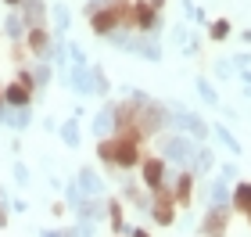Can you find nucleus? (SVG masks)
Instances as JSON below:
<instances>
[{
    "label": "nucleus",
    "mask_w": 251,
    "mask_h": 237,
    "mask_svg": "<svg viewBox=\"0 0 251 237\" xmlns=\"http://www.w3.org/2000/svg\"><path fill=\"white\" fill-rule=\"evenodd\" d=\"M194 155H198V144H194L190 137H176V133L158 137V158H162L165 165L190 169V165H194Z\"/></svg>",
    "instance_id": "obj_1"
},
{
    "label": "nucleus",
    "mask_w": 251,
    "mask_h": 237,
    "mask_svg": "<svg viewBox=\"0 0 251 237\" xmlns=\"http://www.w3.org/2000/svg\"><path fill=\"white\" fill-rule=\"evenodd\" d=\"M169 115H173V126H179L187 133V137H194V140H204L208 137V126H204V119L201 115H194V111H187L183 105H176V101H169Z\"/></svg>",
    "instance_id": "obj_2"
},
{
    "label": "nucleus",
    "mask_w": 251,
    "mask_h": 237,
    "mask_svg": "<svg viewBox=\"0 0 251 237\" xmlns=\"http://www.w3.org/2000/svg\"><path fill=\"white\" fill-rule=\"evenodd\" d=\"M151 219L158 227H173L176 223V198H173L169 187H158L151 194Z\"/></svg>",
    "instance_id": "obj_3"
},
{
    "label": "nucleus",
    "mask_w": 251,
    "mask_h": 237,
    "mask_svg": "<svg viewBox=\"0 0 251 237\" xmlns=\"http://www.w3.org/2000/svg\"><path fill=\"white\" fill-rule=\"evenodd\" d=\"M230 205H212L201 219V237H226V227H230Z\"/></svg>",
    "instance_id": "obj_4"
},
{
    "label": "nucleus",
    "mask_w": 251,
    "mask_h": 237,
    "mask_svg": "<svg viewBox=\"0 0 251 237\" xmlns=\"http://www.w3.org/2000/svg\"><path fill=\"white\" fill-rule=\"evenodd\" d=\"M158 26H162V15H158L147 0H133V29L144 32V36H151V32H158Z\"/></svg>",
    "instance_id": "obj_5"
},
{
    "label": "nucleus",
    "mask_w": 251,
    "mask_h": 237,
    "mask_svg": "<svg viewBox=\"0 0 251 237\" xmlns=\"http://www.w3.org/2000/svg\"><path fill=\"white\" fill-rule=\"evenodd\" d=\"M140 162H144L140 140L136 137H115V169H133Z\"/></svg>",
    "instance_id": "obj_6"
},
{
    "label": "nucleus",
    "mask_w": 251,
    "mask_h": 237,
    "mask_svg": "<svg viewBox=\"0 0 251 237\" xmlns=\"http://www.w3.org/2000/svg\"><path fill=\"white\" fill-rule=\"evenodd\" d=\"M165 169L169 165L158 155H151V158H144V162H140V180H144V187L151 190V194H154L158 187H165Z\"/></svg>",
    "instance_id": "obj_7"
},
{
    "label": "nucleus",
    "mask_w": 251,
    "mask_h": 237,
    "mask_svg": "<svg viewBox=\"0 0 251 237\" xmlns=\"http://www.w3.org/2000/svg\"><path fill=\"white\" fill-rule=\"evenodd\" d=\"M75 187H79V194H83V198H104V180H100L97 169H90V165L79 169Z\"/></svg>",
    "instance_id": "obj_8"
},
{
    "label": "nucleus",
    "mask_w": 251,
    "mask_h": 237,
    "mask_svg": "<svg viewBox=\"0 0 251 237\" xmlns=\"http://www.w3.org/2000/svg\"><path fill=\"white\" fill-rule=\"evenodd\" d=\"M104 209H108L104 198H83V201L75 205V216L83 219V223H94V227H97V223L104 219Z\"/></svg>",
    "instance_id": "obj_9"
},
{
    "label": "nucleus",
    "mask_w": 251,
    "mask_h": 237,
    "mask_svg": "<svg viewBox=\"0 0 251 237\" xmlns=\"http://www.w3.org/2000/svg\"><path fill=\"white\" fill-rule=\"evenodd\" d=\"M173 198H176V209H190V198H194V173H190V169H183V173L176 176Z\"/></svg>",
    "instance_id": "obj_10"
},
{
    "label": "nucleus",
    "mask_w": 251,
    "mask_h": 237,
    "mask_svg": "<svg viewBox=\"0 0 251 237\" xmlns=\"http://www.w3.org/2000/svg\"><path fill=\"white\" fill-rule=\"evenodd\" d=\"M29 101H32V90L22 86L18 79L4 86V105H7V108H29Z\"/></svg>",
    "instance_id": "obj_11"
},
{
    "label": "nucleus",
    "mask_w": 251,
    "mask_h": 237,
    "mask_svg": "<svg viewBox=\"0 0 251 237\" xmlns=\"http://www.w3.org/2000/svg\"><path fill=\"white\" fill-rule=\"evenodd\" d=\"M108 133H115V105L100 108L97 115H94V137H97V140H104Z\"/></svg>",
    "instance_id": "obj_12"
},
{
    "label": "nucleus",
    "mask_w": 251,
    "mask_h": 237,
    "mask_svg": "<svg viewBox=\"0 0 251 237\" xmlns=\"http://www.w3.org/2000/svg\"><path fill=\"white\" fill-rule=\"evenodd\" d=\"M29 51L43 61V58L50 54V32H47V29H29Z\"/></svg>",
    "instance_id": "obj_13"
},
{
    "label": "nucleus",
    "mask_w": 251,
    "mask_h": 237,
    "mask_svg": "<svg viewBox=\"0 0 251 237\" xmlns=\"http://www.w3.org/2000/svg\"><path fill=\"white\" fill-rule=\"evenodd\" d=\"M22 22L29 29H43V0H22Z\"/></svg>",
    "instance_id": "obj_14"
},
{
    "label": "nucleus",
    "mask_w": 251,
    "mask_h": 237,
    "mask_svg": "<svg viewBox=\"0 0 251 237\" xmlns=\"http://www.w3.org/2000/svg\"><path fill=\"white\" fill-rule=\"evenodd\" d=\"M230 205H233V212H241V216H251V184H237L233 187Z\"/></svg>",
    "instance_id": "obj_15"
},
{
    "label": "nucleus",
    "mask_w": 251,
    "mask_h": 237,
    "mask_svg": "<svg viewBox=\"0 0 251 237\" xmlns=\"http://www.w3.org/2000/svg\"><path fill=\"white\" fill-rule=\"evenodd\" d=\"M72 86L79 94H94V76H90V65H72Z\"/></svg>",
    "instance_id": "obj_16"
},
{
    "label": "nucleus",
    "mask_w": 251,
    "mask_h": 237,
    "mask_svg": "<svg viewBox=\"0 0 251 237\" xmlns=\"http://www.w3.org/2000/svg\"><path fill=\"white\" fill-rule=\"evenodd\" d=\"M0 119L15 130H25L29 126V108H0Z\"/></svg>",
    "instance_id": "obj_17"
},
{
    "label": "nucleus",
    "mask_w": 251,
    "mask_h": 237,
    "mask_svg": "<svg viewBox=\"0 0 251 237\" xmlns=\"http://www.w3.org/2000/svg\"><path fill=\"white\" fill-rule=\"evenodd\" d=\"M122 198H126V201H133V205H136V212H151V198H147L140 187L126 184V187H122Z\"/></svg>",
    "instance_id": "obj_18"
},
{
    "label": "nucleus",
    "mask_w": 251,
    "mask_h": 237,
    "mask_svg": "<svg viewBox=\"0 0 251 237\" xmlns=\"http://www.w3.org/2000/svg\"><path fill=\"white\" fill-rule=\"evenodd\" d=\"M230 194H233V190H230V184H226L223 176H215V180H212V190H208L212 205H230Z\"/></svg>",
    "instance_id": "obj_19"
},
{
    "label": "nucleus",
    "mask_w": 251,
    "mask_h": 237,
    "mask_svg": "<svg viewBox=\"0 0 251 237\" xmlns=\"http://www.w3.org/2000/svg\"><path fill=\"white\" fill-rule=\"evenodd\" d=\"M108 223H111V234H126V216H122V201H108Z\"/></svg>",
    "instance_id": "obj_20"
},
{
    "label": "nucleus",
    "mask_w": 251,
    "mask_h": 237,
    "mask_svg": "<svg viewBox=\"0 0 251 237\" xmlns=\"http://www.w3.org/2000/svg\"><path fill=\"white\" fill-rule=\"evenodd\" d=\"M230 22L226 18H215V22H208V40H215V43H223V40H230Z\"/></svg>",
    "instance_id": "obj_21"
},
{
    "label": "nucleus",
    "mask_w": 251,
    "mask_h": 237,
    "mask_svg": "<svg viewBox=\"0 0 251 237\" xmlns=\"http://www.w3.org/2000/svg\"><path fill=\"white\" fill-rule=\"evenodd\" d=\"M212 162H215V155L208 151V148H198V155H194V165H190V173L198 176V173H208L212 169Z\"/></svg>",
    "instance_id": "obj_22"
},
{
    "label": "nucleus",
    "mask_w": 251,
    "mask_h": 237,
    "mask_svg": "<svg viewBox=\"0 0 251 237\" xmlns=\"http://www.w3.org/2000/svg\"><path fill=\"white\" fill-rule=\"evenodd\" d=\"M4 29H7V36H15V43H18L22 36H25V22H22V15H18V11H11V15H7Z\"/></svg>",
    "instance_id": "obj_23"
},
{
    "label": "nucleus",
    "mask_w": 251,
    "mask_h": 237,
    "mask_svg": "<svg viewBox=\"0 0 251 237\" xmlns=\"http://www.w3.org/2000/svg\"><path fill=\"white\" fill-rule=\"evenodd\" d=\"M215 137H219V140H223V148H226V151H230V155H241V140H237V137H233V133H230V130H226V126H223V122H219V126H215Z\"/></svg>",
    "instance_id": "obj_24"
},
{
    "label": "nucleus",
    "mask_w": 251,
    "mask_h": 237,
    "mask_svg": "<svg viewBox=\"0 0 251 237\" xmlns=\"http://www.w3.org/2000/svg\"><path fill=\"white\" fill-rule=\"evenodd\" d=\"M97 158H100V162H104V165H115V140H97Z\"/></svg>",
    "instance_id": "obj_25"
},
{
    "label": "nucleus",
    "mask_w": 251,
    "mask_h": 237,
    "mask_svg": "<svg viewBox=\"0 0 251 237\" xmlns=\"http://www.w3.org/2000/svg\"><path fill=\"white\" fill-rule=\"evenodd\" d=\"M198 94H201V101H208V105H219V94H215V86L208 79H198Z\"/></svg>",
    "instance_id": "obj_26"
},
{
    "label": "nucleus",
    "mask_w": 251,
    "mask_h": 237,
    "mask_svg": "<svg viewBox=\"0 0 251 237\" xmlns=\"http://www.w3.org/2000/svg\"><path fill=\"white\" fill-rule=\"evenodd\" d=\"M61 140L68 144V148H75V144H79V126H75V119L61 126Z\"/></svg>",
    "instance_id": "obj_27"
},
{
    "label": "nucleus",
    "mask_w": 251,
    "mask_h": 237,
    "mask_svg": "<svg viewBox=\"0 0 251 237\" xmlns=\"http://www.w3.org/2000/svg\"><path fill=\"white\" fill-rule=\"evenodd\" d=\"M47 83H50V65H47V61H40L36 76H32V86H47Z\"/></svg>",
    "instance_id": "obj_28"
},
{
    "label": "nucleus",
    "mask_w": 251,
    "mask_h": 237,
    "mask_svg": "<svg viewBox=\"0 0 251 237\" xmlns=\"http://www.w3.org/2000/svg\"><path fill=\"white\" fill-rule=\"evenodd\" d=\"M54 26H58V32H65L68 29V11L58 4V7H54Z\"/></svg>",
    "instance_id": "obj_29"
},
{
    "label": "nucleus",
    "mask_w": 251,
    "mask_h": 237,
    "mask_svg": "<svg viewBox=\"0 0 251 237\" xmlns=\"http://www.w3.org/2000/svg\"><path fill=\"white\" fill-rule=\"evenodd\" d=\"M215 76H219V79H230V76H233V61H215Z\"/></svg>",
    "instance_id": "obj_30"
},
{
    "label": "nucleus",
    "mask_w": 251,
    "mask_h": 237,
    "mask_svg": "<svg viewBox=\"0 0 251 237\" xmlns=\"http://www.w3.org/2000/svg\"><path fill=\"white\" fill-rule=\"evenodd\" d=\"M183 7H187V18H194V22H204V11H201L198 4H190V0H187Z\"/></svg>",
    "instance_id": "obj_31"
},
{
    "label": "nucleus",
    "mask_w": 251,
    "mask_h": 237,
    "mask_svg": "<svg viewBox=\"0 0 251 237\" xmlns=\"http://www.w3.org/2000/svg\"><path fill=\"white\" fill-rule=\"evenodd\" d=\"M219 176H223V180H237V165H233V162L219 165Z\"/></svg>",
    "instance_id": "obj_32"
},
{
    "label": "nucleus",
    "mask_w": 251,
    "mask_h": 237,
    "mask_svg": "<svg viewBox=\"0 0 251 237\" xmlns=\"http://www.w3.org/2000/svg\"><path fill=\"white\" fill-rule=\"evenodd\" d=\"M43 237H75V227H68V230H43Z\"/></svg>",
    "instance_id": "obj_33"
},
{
    "label": "nucleus",
    "mask_w": 251,
    "mask_h": 237,
    "mask_svg": "<svg viewBox=\"0 0 251 237\" xmlns=\"http://www.w3.org/2000/svg\"><path fill=\"white\" fill-rule=\"evenodd\" d=\"M15 180H18V184H29V173H25V165H15Z\"/></svg>",
    "instance_id": "obj_34"
},
{
    "label": "nucleus",
    "mask_w": 251,
    "mask_h": 237,
    "mask_svg": "<svg viewBox=\"0 0 251 237\" xmlns=\"http://www.w3.org/2000/svg\"><path fill=\"white\" fill-rule=\"evenodd\" d=\"M11 54H15V61H25V47H22V43H15V47H11Z\"/></svg>",
    "instance_id": "obj_35"
},
{
    "label": "nucleus",
    "mask_w": 251,
    "mask_h": 237,
    "mask_svg": "<svg viewBox=\"0 0 251 237\" xmlns=\"http://www.w3.org/2000/svg\"><path fill=\"white\" fill-rule=\"evenodd\" d=\"M233 65H244V69H248V65H251V54H237V58H230Z\"/></svg>",
    "instance_id": "obj_36"
},
{
    "label": "nucleus",
    "mask_w": 251,
    "mask_h": 237,
    "mask_svg": "<svg viewBox=\"0 0 251 237\" xmlns=\"http://www.w3.org/2000/svg\"><path fill=\"white\" fill-rule=\"evenodd\" d=\"M126 237H151V234H147V230H140V227H136V230H126Z\"/></svg>",
    "instance_id": "obj_37"
},
{
    "label": "nucleus",
    "mask_w": 251,
    "mask_h": 237,
    "mask_svg": "<svg viewBox=\"0 0 251 237\" xmlns=\"http://www.w3.org/2000/svg\"><path fill=\"white\" fill-rule=\"evenodd\" d=\"M147 4H151V7L158 11V15H162V7H165V0H147Z\"/></svg>",
    "instance_id": "obj_38"
},
{
    "label": "nucleus",
    "mask_w": 251,
    "mask_h": 237,
    "mask_svg": "<svg viewBox=\"0 0 251 237\" xmlns=\"http://www.w3.org/2000/svg\"><path fill=\"white\" fill-rule=\"evenodd\" d=\"M241 40H244V43H251V29H244V32H241Z\"/></svg>",
    "instance_id": "obj_39"
},
{
    "label": "nucleus",
    "mask_w": 251,
    "mask_h": 237,
    "mask_svg": "<svg viewBox=\"0 0 251 237\" xmlns=\"http://www.w3.org/2000/svg\"><path fill=\"white\" fill-rule=\"evenodd\" d=\"M0 227H7V212L4 209H0Z\"/></svg>",
    "instance_id": "obj_40"
},
{
    "label": "nucleus",
    "mask_w": 251,
    "mask_h": 237,
    "mask_svg": "<svg viewBox=\"0 0 251 237\" xmlns=\"http://www.w3.org/2000/svg\"><path fill=\"white\" fill-rule=\"evenodd\" d=\"M241 79H244V83H251V69H244V72H241Z\"/></svg>",
    "instance_id": "obj_41"
},
{
    "label": "nucleus",
    "mask_w": 251,
    "mask_h": 237,
    "mask_svg": "<svg viewBox=\"0 0 251 237\" xmlns=\"http://www.w3.org/2000/svg\"><path fill=\"white\" fill-rule=\"evenodd\" d=\"M4 4H7V7H22V0H4Z\"/></svg>",
    "instance_id": "obj_42"
},
{
    "label": "nucleus",
    "mask_w": 251,
    "mask_h": 237,
    "mask_svg": "<svg viewBox=\"0 0 251 237\" xmlns=\"http://www.w3.org/2000/svg\"><path fill=\"white\" fill-rule=\"evenodd\" d=\"M0 108H4V90H0Z\"/></svg>",
    "instance_id": "obj_43"
},
{
    "label": "nucleus",
    "mask_w": 251,
    "mask_h": 237,
    "mask_svg": "<svg viewBox=\"0 0 251 237\" xmlns=\"http://www.w3.org/2000/svg\"><path fill=\"white\" fill-rule=\"evenodd\" d=\"M248 97H251V90H248Z\"/></svg>",
    "instance_id": "obj_44"
}]
</instances>
